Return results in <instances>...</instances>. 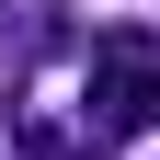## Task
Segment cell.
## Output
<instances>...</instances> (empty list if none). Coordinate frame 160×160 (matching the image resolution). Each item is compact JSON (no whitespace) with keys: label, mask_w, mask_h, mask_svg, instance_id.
<instances>
[{"label":"cell","mask_w":160,"mask_h":160,"mask_svg":"<svg viewBox=\"0 0 160 160\" xmlns=\"http://www.w3.org/2000/svg\"><path fill=\"white\" fill-rule=\"evenodd\" d=\"M80 126H92V149H126V137H149V126H160V34H149V23H114V34H92Z\"/></svg>","instance_id":"cell-1"}]
</instances>
